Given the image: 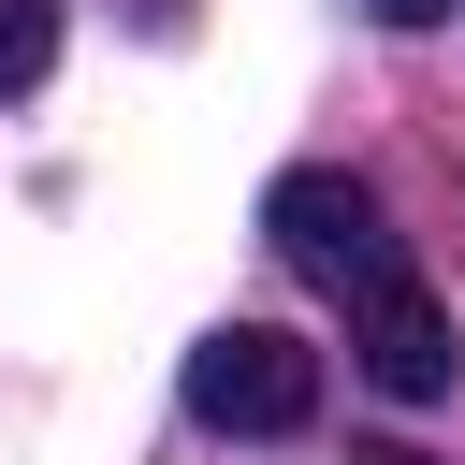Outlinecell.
<instances>
[{
    "instance_id": "1",
    "label": "cell",
    "mask_w": 465,
    "mask_h": 465,
    "mask_svg": "<svg viewBox=\"0 0 465 465\" xmlns=\"http://www.w3.org/2000/svg\"><path fill=\"white\" fill-rule=\"evenodd\" d=\"M262 232H276V262L291 276H320V291H378V276H407L392 262V218H378V189L363 174H276V203H262Z\"/></svg>"
},
{
    "instance_id": "2",
    "label": "cell",
    "mask_w": 465,
    "mask_h": 465,
    "mask_svg": "<svg viewBox=\"0 0 465 465\" xmlns=\"http://www.w3.org/2000/svg\"><path fill=\"white\" fill-rule=\"evenodd\" d=\"M189 407H203L218 436H291V421L320 407V349L276 334V320H232V334L189 349Z\"/></svg>"
},
{
    "instance_id": "3",
    "label": "cell",
    "mask_w": 465,
    "mask_h": 465,
    "mask_svg": "<svg viewBox=\"0 0 465 465\" xmlns=\"http://www.w3.org/2000/svg\"><path fill=\"white\" fill-rule=\"evenodd\" d=\"M349 349H363V378H378L392 407H436V392H450V320H436V291H407V276H378V291L349 305Z\"/></svg>"
},
{
    "instance_id": "4",
    "label": "cell",
    "mask_w": 465,
    "mask_h": 465,
    "mask_svg": "<svg viewBox=\"0 0 465 465\" xmlns=\"http://www.w3.org/2000/svg\"><path fill=\"white\" fill-rule=\"evenodd\" d=\"M58 58V0H0V87H44Z\"/></svg>"
},
{
    "instance_id": "5",
    "label": "cell",
    "mask_w": 465,
    "mask_h": 465,
    "mask_svg": "<svg viewBox=\"0 0 465 465\" xmlns=\"http://www.w3.org/2000/svg\"><path fill=\"white\" fill-rule=\"evenodd\" d=\"M363 15H378V29H436L450 0H363Z\"/></svg>"
},
{
    "instance_id": "6",
    "label": "cell",
    "mask_w": 465,
    "mask_h": 465,
    "mask_svg": "<svg viewBox=\"0 0 465 465\" xmlns=\"http://www.w3.org/2000/svg\"><path fill=\"white\" fill-rule=\"evenodd\" d=\"M363 465H421V450H363Z\"/></svg>"
}]
</instances>
